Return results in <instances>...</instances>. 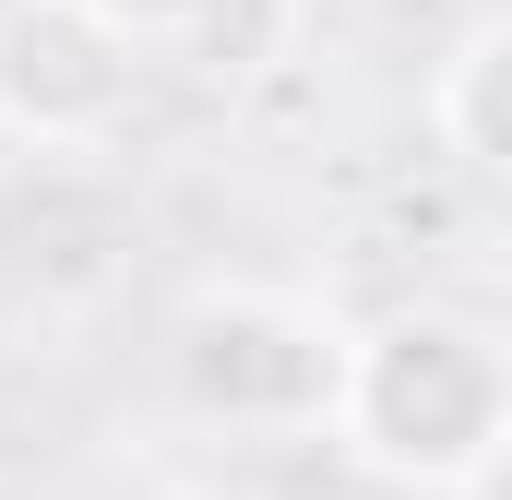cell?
Instances as JSON below:
<instances>
[{"label": "cell", "instance_id": "6da1fadb", "mask_svg": "<svg viewBox=\"0 0 512 500\" xmlns=\"http://www.w3.org/2000/svg\"><path fill=\"white\" fill-rule=\"evenodd\" d=\"M334 441L358 477L417 500H465L512 465V334L477 310L405 298L382 322H358V370L334 405Z\"/></svg>", "mask_w": 512, "mask_h": 500}, {"label": "cell", "instance_id": "7a4b0ae2", "mask_svg": "<svg viewBox=\"0 0 512 500\" xmlns=\"http://www.w3.org/2000/svg\"><path fill=\"white\" fill-rule=\"evenodd\" d=\"M358 370V322L286 298V286H203L167 322V393L203 429H322Z\"/></svg>", "mask_w": 512, "mask_h": 500}, {"label": "cell", "instance_id": "3957f363", "mask_svg": "<svg viewBox=\"0 0 512 500\" xmlns=\"http://www.w3.org/2000/svg\"><path fill=\"white\" fill-rule=\"evenodd\" d=\"M143 108V36L120 0H0V131L84 155Z\"/></svg>", "mask_w": 512, "mask_h": 500}, {"label": "cell", "instance_id": "277c9868", "mask_svg": "<svg viewBox=\"0 0 512 500\" xmlns=\"http://www.w3.org/2000/svg\"><path fill=\"white\" fill-rule=\"evenodd\" d=\"M155 48H167L191 84L251 96V84H274V72H298V48H310V0H167Z\"/></svg>", "mask_w": 512, "mask_h": 500}, {"label": "cell", "instance_id": "5b68a950", "mask_svg": "<svg viewBox=\"0 0 512 500\" xmlns=\"http://www.w3.org/2000/svg\"><path fill=\"white\" fill-rule=\"evenodd\" d=\"M429 131H441L477 179L512 191V12H477V24L441 48V72H429Z\"/></svg>", "mask_w": 512, "mask_h": 500}, {"label": "cell", "instance_id": "8992f818", "mask_svg": "<svg viewBox=\"0 0 512 500\" xmlns=\"http://www.w3.org/2000/svg\"><path fill=\"white\" fill-rule=\"evenodd\" d=\"M167 500H251V489H167Z\"/></svg>", "mask_w": 512, "mask_h": 500}]
</instances>
